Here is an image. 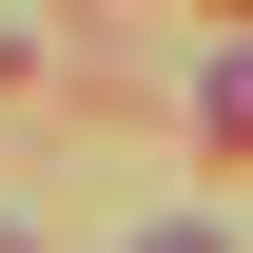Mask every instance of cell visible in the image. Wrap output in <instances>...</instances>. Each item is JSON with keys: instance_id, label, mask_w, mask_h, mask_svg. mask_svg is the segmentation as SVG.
<instances>
[{"instance_id": "1", "label": "cell", "mask_w": 253, "mask_h": 253, "mask_svg": "<svg viewBox=\"0 0 253 253\" xmlns=\"http://www.w3.org/2000/svg\"><path fill=\"white\" fill-rule=\"evenodd\" d=\"M156 253H214V234H156Z\"/></svg>"}]
</instances>
